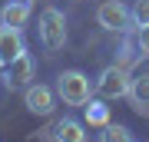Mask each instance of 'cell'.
<instances>
[{
    "label": "cell",
    "instance_id": "cell-3",
    "mask_svg": "<svg viewBox=\"0 0 149 142\" xmlns=\"http://www.w3.org/2000/svg\"><path fill=\"white\" fill-rule=\"evenodd\" d=\"M37 33H40V43L47 50H60L66 43V17H63V10L47 7L40 13V20H37Z\"/></svg>",
    "mask_w": 149,
    "mask_h": 142
},
{
    "label": "cell",
    "instance_id": "cell-8",
    "mask_svg": "<svg viewBox=\"0 0 149 142\" xmlns=\"http://www.w3.org/2000/svg\"><path fill=\"white\" fill-rule=\"evenodd\" d=\"M30 20V0H7L0 7V23L13 26V30H23Z\"/></svg>",
    "mask_w": 149,
    "mask_h": 142
},
{
    "label": "cell",
    "instance_id": "cell-10",
    "mask_svg": "<svg viewBox=\"0 0 149 142\" xmlns=\"http://www.w3.org/2000/svg\"><path fill=\"white\" fill-rule=\"evenodd\" d=\"M129 99H133V106H136V109L149 106V73L133 76V83H129Z\"/></svg>",
    "mask_w": 149,
    "mask_h": 142
},
{
    "label": "cell",
    "instance_id": "cell-4",
    "mask_svg": "<svg viewBox=\"0 0 149 142\" xmlns=\"http://www.w3.org/2000/svg\"><path fill=\"white\" fill-rule=\"evenodd\" d=\"M96 23L109 33H123L133 26V10H129L123 0H103L96 7Z\"/></svg>",
    "mask_w": 149,
    "mask_h": 142
},
{
    "label": "cell",
    "instance_id": "cell-7",
    "mask_svg": "<svg viewBox=\"0 0 149 142\" xmlns=\"http://www.w3.org/2000/svg\"><path fill=\"white\" fill-rule=\"evenodd\" d=\"M20 53H27V43H23L20 30H13V26L0 23V69L10 63V60H17Z\"/></svg>",
    "mask_w": 149,
    "mask_h": 142
},
{
    "label": "cell",
    "instance_id": "cell-14",
    "mask_svg": "<svg viewBox=\"0 0 149 142\" xmlns=\"http://www.w3.org/2000/svg\"><path fill=\"white\" fill-rule=\"evenodd\" d=\"M136 50L139 56H149V26H136Z\"/></svg>",
    "mask_w": 149,
    "mask_h": 142
},
{
    "label": "cell",
    "instance_id": "cell-13",
    "mask_svg": "<svg viewBox=\"0 0 149 142\" xmlns=\"http://www.w3.org/2000/svg\"><path fill=\"white\" fill-rule=\"evenodd\" d=\"M129 10H133V26H149V0H136Z\"/></svg>",
    "mask_w": 149,
    "mask_h": 142
},
{
    "label": "cell",
    "instance_id": "cell-9",
    "mask_svg": "<svg viewBox=\"0 0 149 142\" xmlns=\"http://www.w3.org/2000/svg\"><path fill=\"white\" fill-rule=\"evenodd\" d=\"M53 136H56V142H90L83 122L73 119V116H63V119H60L56 126H53Z\"/></svg>",
    "mask_w": 149,
    "mask_h": 142
},
{
    "label": "cell",
    "instance_id": "cell-5",
    "mask_svg": "<svg viewBox=\"0 0 149 142\" xmlns=\"http://www.w3.org/2000/svg\"><path fill=\"white\" fill-rule=\"evenodd\" d=\"M30 83H33V60L30 53H20L17 60L3 66V86L7 89H27Z\"/></svg>",
    "mask_w": 149,
    "mask_h": 142
},
{
    "label": "cell",
    "instance_id": "cell-1",
    "mask_svg": "<svg viewBox=\"0 0 149 142\" xmlns=\"http://www.w3.org/2000/svg\"><path fill=\"white\" fill-rule=\"evenodd\" d=\"M93 83L90 76L83 73V69H63V73L56 76V96L63 99L66 106H86L93 99Z\"/></svg>",
    "mask_w": 149,
    "mask_h": 142
},
{
    "label": "cell",
    "instance_id": "cell-6",
    "mask_svg": "<svg viewBox=\"0 0 149 142\" xmlns=\"http://www.w3.org/2000/svg\"><path fill=\"white\" fill-rule=\"evenodd\" d=\"M23 103H27V109L33 112V116H50V112H53V106H56V96H53L50 86L30 83L27 89H23Z\"/></svg>",
    "mask_w": 149,
    "mask_h": 142
},
{
    "label": "cell",
    "instance_id": "cell-12",
    "mask_svg": "<svg viewBox=\"0 0 149 142\" xmlns=\"http://www.w3.org/2000/svg\"><path fill=\"white\" fill-rule=\"evenodd\" d=\"M100 142H136L133 132H129L126 126H116V122H106L100 132Z\"/></svg>",
    "mask_w": 149,
    "mask_h": 142
},
{
    "label": "cell",
    "instance_id": "cell-2",
    "mask_svg": "<svg viewBox=\"0 0 149 142\" xmlns=\"http://www.w3.org/2000/svg\"><path fill=\"white\" fill-rule=\"evenodd\" d=\"M129 83H133V76H129L126 66H106L100 76H96L93 89L100 99H123V96H129Z\"/></svg>",
    "mask_w": 149,
    "mask_h": 142
},
{
    "label": "cell",
    "instance_id": "cell-11",
    "mask_svg": "<svg viewBox=\"0 0 149 142\" xmlns=\"http://www.w3.org/2000/svg\"><path fill=\"white\" fill-rule=\"evenodd\" d=\"M86 122L103 129V126L109 122V106H103L100 99H90V103H86Z\"/></svg>",
    "mask_w": 149,
    "mask_h": 142
}]
</instances>
